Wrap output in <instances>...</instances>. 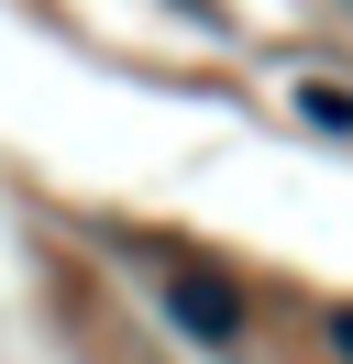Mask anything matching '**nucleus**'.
Returning a JSON list of instances; mask_svg holds the SVG:
<instances>
[{"mask_svg": "<svg viewBox=\"0 0 353 364\" xmlns=\"http://www.w3.org/2000/svg\"><path fill=\"white\" fill-rule=\"evenodd\" d=\"M154 298H166V320L188 342H210V353H243V331H254V298H243L210 254H166V265H154Z\"/></svg>", "mask_w": 353, "mask_h": 364, "instance_id": "obj_1", "label": "nucleus"}, {"mask_svg": "<svg viewBox=\"0 0 353 364\" xmlns=\"http://www.w3.org/2000/svg\"><path fill=\"white\" fill-rule=\"evenodd\" d=\"M298 111L320 122V133H353V89H331V77H309V89H298Z\"/></svg>", "mask_w": 353, "mask_h": 364, "instance_id": "obj_2", "label": "nucleus"}, {"mask_svg": "<svg viewBox=\"0 0 353 364\" xmlns=\"http://www.w3.org/2000/svg\"><path fill=\"white\" fill-rule=\"evenodd\" d=\"M320 342H331V364H353V298H342V309L320 320Z\"/></svg>", "mask_w": 353, "mask_h": 364, "instance_id": "obj_3", "label": "nucleus"}]
</instances>
